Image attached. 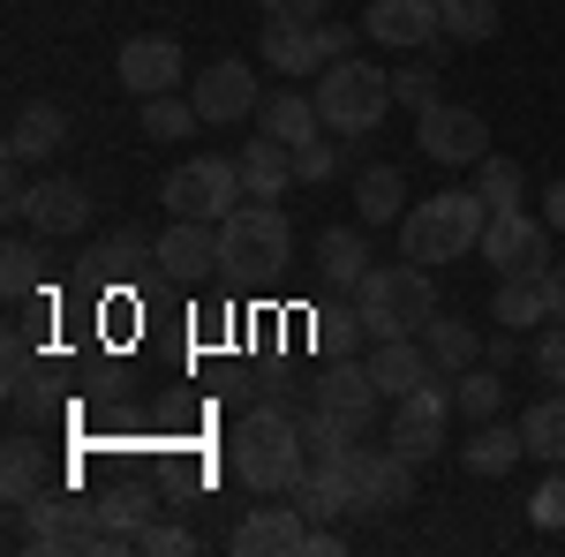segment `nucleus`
<instances>
[{
    "label": "nucleus",
    "mask_w": 565,
    "mask_h": 557,
    "mask_svg": "<svg viewBox=\"0 0 565 557\" xmlns=\"http://www.w3.org/2000/svg\"><path fill=\"white\" fill-rule=\"evenodd\" d=\"M226 460L242 474V490H257V497H279V490H295L309 474V444H302V415H287V407H249L234 437H226Z\"/></svg>",
    "instance_id": "1"
},
{
    "label": "nucleus",
    "mask_w": 565,
    "mask_h": 557,
    "mask_svg": "<svg viewBox=\"0 0 565 557\" xmlns=\"http://www.w3.org/2000/svg\"><path fill=\"white\" fill-rule=\"evenodd\" d=\"M354 317L370 324V340H423V324L437 317V279L430 264H370L354 287Z\"/></svg>",
    "instance_id": "2"
},
{
    "label": "nucleus",
    "mask_w": 565,
    "mask_h": 557,
    "mask_svg": "<svg viewBox=\"0 0 565 557\" xmlns=\"http://www.w3.org/2000/svg\"><path fill=\"white\" fill-rule=\"evenodd\" d=\"M482 226H490L482 189H445V196H423L399 218V249H407V264L437 271V264H460L468 249H482Z\"/></svg>",
    "instance_id": "3"
},
{
    "label": "nucleus",
    "mask_w": 565,
    "mask_h": 557,
    "mask_svg": "<svg viewBox=\"0 0 565 557\" xmlns=\"http://www.w3.org/2000/svg\"><path fill=\"white\" fill-rule=\"evenodd\" d=\"M287 264H295V226H287L279 204H257V196H249L242 212L218 226V271H226V279L271 287Z\"/></svg>",
    "instance_id": "4"
},
{
    "label": "nucleus",
    "mask_w": 565,
    "mask_h": 557,
    "mask_svg": "<svg viewBox=\"0 0 565 557\" xmlns=\"http://www.w3.org/2000/svg\"><path fill=\"white\" fill-rule=\"evenodd\" d=\"M317 114H324V129H340V136H370L377 121H385L392 106V76L385 68H370L362 53H348V61H332V68H317Z\"/></svg>",
    "instance_id": "5"
},
{
    "label": "nucleus",
    "mask_w": 565,
    "mask_h": 557,
    "mask_svg": "<svg viewBox=\"0 0 565 557\" xmlns=\"http://www.w3.org/2000/svg\"><path fill=\"white\" fill-rule=\"evenodd\" d=\"M159 204H167V218H212V226H226V218L249 204L242 159H218V151L181 159V167L167 173V189H159Z\"/></svg>",
    "instance_id": "6"
},
{
    "label": "nucleus",
    "mask_w": 565,
    "mask_h": 557,
    "mask_svg": "<svg viewBox=\"0 0 565 557\" xmlns=\"http://www.w3.org/2000/svg\"><path fill=\"white\" fill-rule=\"evenodd\" d=\"M340 474L354 490V513H399L415 497V460L399 444H348Z\"/></svg>",
    "instance_id": "7"
},
{
    "label": "nucleus",
    "mask_w": 565,
    "mask_h": 557,
    "mask_svg": "<svg viewBox=\"0 0 565 557\" xmlns=\"http://www.w3.org/2000/svg\"><path fill=\"white\" fill-rule=\"evenodd\" d=\"M415 143H423V159H437V167H482L490 159V121H482L476 106L437 98V106L415 114Z\"/></svg>",
    "instance_id": "8"
},
{
    "label": "nucleus",
    "mask_w": 565,
    "mask_h": 557,
    "mask_svg": "<svg viewBox=\"0 0 565 557\" xmlns=\"http://www.w3.org/2000/svg\"><path fill=\"white\" fill-rule=\"evenodd\" d=\"M452 392H445V377H430V385H415V392H399L392 399V444L423 468V460H437L445 452V429H452Z\"/></svg>",
    "instance_id": "9"
},
{
    "label": "nucleus",
    "mask_w": 565,
    "mask_h": 557,
    "mask_svg": "<svg viewBox=\"0 0 565 557\" xmlns=\"http://www.w3.org/2000/svg\"><path fill=\"white\" fill-rule=\"evenodd\" d=\"M482 264H498V271H551V218H527L521 204H505V212H490V226H482Z\"/></svg>",
    "instance_id": "10"
},
{
    "label": "nucleus",
    "mask_w": 565,
    "mask_h": 557,
    "mask_svg": "<svg viewBox=\"0 0 565 557\" xmlns=\"http://www.w3.org/2000/svg\"><path fill=\"white\" fill-rule=\"evenodd\" d=\"M309 407H324L332 422H348L354 437H362V429L377 422L385 392H377V377H370V362H354V354H348V362H332V369L309 385Z\"/></svg>",
    "instance_id": "11"
},
{
    "label": "nucleus",
    "mask_w": 565,
    "mask_h": 557,
    "mask_svg": "<svg viewBox=\"0 0 565 557\" xmlns=\"http://www.w3.org/2000/svg\"><path fill=\"white\" fill-rule=\"evenodd\" d=\"M234 557H309V513L287 497V505H257L242 513V527L226 535Z\"/></svg>",
    "instance_id": "12"
},
{
    "label": "nucleus",
    "mask_w": 565,
    "mask_h": 557,
    "mask_svg": "<svg viewBox=\"0 0 565 557\" xmlns=\"http://www.w3.org/2000/svg\"><path fill=\"white\" fill-rule=\"evenodd\" d=\"M437 0H370L362 8V39L392 45V53H430L437 45Z\"/></svg>",
    "instance_id": "13"
},
{
    "label": "nucleus",
    "mask_w": 565,
    "mask_h": 557,
    "mask_svg": "<svg viewBox=\"0 0 565 557\" xmlns=\"http://www.w3.org/2000/svg\"><path fill=\"white\" fill-rule=\"evenodd\" d=\"M189 98H196V114H204V121H249V114L264 106L257 68H249V61H212V68L189 84Z\"/></svg>",
    "instance_id": "14"
},
{
    "label": "nucleus",
    "mask_w": 565,
    "mask_h": 557,
    "mask_svg": "<svg viewBox=\"0 0 565 557\" xmlns=\"http://www.w3.org/2000/svg\"><path fill=\"white\" fill-rule=\"evenodd\" d=\"M23 226H39L45 242H68V234H84V226H90V189H84V181H68V173H53V181H31Z\"/></svg>",
    "instance_id": "15"
},
{
    "label": "nucleus",
    "mask_w": 565,
    "mask_h": 557,
    "mask_svg": "<svg viewBox=\"0 0 565 557\" xmlns=\"http://www.w3.org/2000/svg\"><path fill=\"white\" fill-rule=\"evenodd\" d=\"M159 271H167V279H212L218 271V226L212 218H167V234H159Z\"/></svg>",
    "instance_id": "16"
},
{
    "label": "nucleus",
    "mask_w": 565,
    "mask_h": 557,
    "mask_svg": "<svg viewBox=\"0 0 565 557\" xmlns=\"http://www.w3.org/2000/svg\"><path fill=\"white\" fill-rule=\"evenodd\" d=\"M362 362H370V377H377V392H385V399H399V392L445 377L423 340H370V354H362Z\"/></svg>",
    "instance_id": "17"
},
{
    "label": "nucleus",
    "mask_w": 565,
    "mask_h": 557,
    "mask_svg": "<svg viewBox=\"0 0 565 557\" xmlns=\"http://www.w3.org/2000/svg\"><path fill=\"white\" fill-rule=\"evenodd\" d=\"M264 61L279 68V76H317L324 68V45H317V23L302 15H264Z\"/></svg>",
    "instance_id": "18"
},
{
    "label": "nucleus",
    "mask_w": 565,
    "mask_h": 557,
    "mask_svg": "<svg viewBox=\"0 0 565 557\" xmlns=\"http://www.w3.org/2000/svg\"><path fill=\"white\" fill-rule=\"evenodd\" d=\"M114 68H121V84H129L136 98H159V90L181 84V45L174 39H129Z\"/></svg>",
    "instance_id": "19"
},
{
    "label": "nucleus",
    "mask_w": 565,
    "mask_h": 557,
    "mask_svg": "<svg viewBox=\"0 0 565 557\" xmlns=\"http://www.w3.org/2000/svg\"><path fill=\"white\" fill-rule=\"evenodd\" d=\"M151 264H159V242H151L143 226H121V234H106V242L84 257V271L98 279V287H121V279H143Z\"/></svg>",
    "instance_id": "20"
},
{
    "label": "nucleus",
    "mask_w": 565,
    "mask_h": 557,
    "mask_svg": "<svg viewBox=\"0 0 565 557\" xmlns=\"http://www.w3.org/2000/svg\"><path fill=\"white\" fill-rule=\"evenodd\" d=\"M257 129L271 136V143H287V151H302V143L324 136V114H317V98H302V90H264Z\"/></svg>",
    "instance_id": "21"
},
{
    "label": "nucleus",
    "mask_w": 565,
    "mask_h": 557,
    "mask_svg": "<svg viewBox=\"0 0 565 557\" xmlns=\"http://www.w3.org/2000/svg\"><path fill=\"white\" fill-rule=\"evenodd\" d=\"M460 452H468V474L498 482V474H513L527 460V437H521V422H498V415H490V422L468 429V444H460Z\"/></svg>",
    "instance_id": "22"
},
{
    "label": "nucleus",
    "mask_w": 565,
    "mask_h": 557,
    "mask_svg": "<svg viewBox=\"0 0 565 557\" xmlns=\"http://www.w3.org/2000/svg\"><path fill=\"white\" fill-rule=\"evenodd\" d=\"M490 317L505 332H527V324H551V287L535 271H498V294H490Z\"/></svg>",
    "instance_id": "23"
},
{
    "label": "nucleus",
    "mask_w": 565,
    "mask_h": 557,
    "mask_svg": "<svg viewBox=\"0 0 565 557\" xmlns=\"http://www.w3.org/2000/svg\"><path fill=\"white\" fill-rule=\"evenodd\" d=\"M61 143H68V114H61V106H23V114L8 121V159H23V167H31V159H53Z\"/></svg>",
    "instance_id": "24"
},
{
    "label": "nucleus",
    "mask_w": 565,
    "mask_h": 557,
    "mask_svg": "<svg viewBox=\"0 0 565 557\" xmlns=\"http://www.w3.org/2000/svg\"><path fill=\"white\" fill-rule=\"evenodd\" d=\"M423 346H430V362L445 369V377H460V369H476V362H482V332L468 324V317H445V309L423 324Z\"/></svg>",
    "instance_id": "25"
},
{
    "label": "nucleus",
    "mask_w": 565,
    "mask_h": 557,
    "mask_svg": "<svg viewBox=\"0 0 565 557\" xmlns=\"http://www.w3.org/2000/svg\"><path fill=\"white\" fill-rule=\"evenodd\" d=\"M242 181H249V196H257V204H279V196H287V181H295V151H287V143H271V136L242 143Z\"/></svg>",
    "instance_id": "26"
},
{
    "label": "nucleus",
    "mask_w": 565,
    "mask_h": 557,
    "mask_svg": "<svg viewBox=\"0 0 565 557\" xmlns=\"http://www.w3.org/2000/svg\"><path fill=\"white\" fill-rule=\"evenodd\" d=\"M354 212H362V226L407 218V173L399 167H362V181H354Z\"/></svg>",
    "instance_id": "27"
},
{
    "label": "nucleus",
    "mask_w": 565,
    "mask_h": 557,
    "mask_svg": "<svg viewBox=\"0 0 565 557\" xmlns=\"http://www.w3.org/2000/svg\"><path fill=\"white\" fill-rule=\"evenodd\" d=\"M317 271L332 279V287H362V271H370V234H348V226H324L317 234Z\"/></svg>",
    "instance_id": "28"
},
{
    "label": "nucleus",
    "mask_w": 565,
    "mask_h": 557,
    "mask_svg": "<svg viewBox=\"0 0 565 557\" xmlns=\"http://www.w3.org/2000/svg\"><path fill=\"white\" fill-rule=\"evenodd\" d=\"M521 437H527V460H551V468H565V392L551 385L535 407L521 415Z\"/></svg>",
    "instance_id": "29"
},
{
    "label": "nucleus",
    "mask_w": 565,
    "mask_h": 557,
    "mask_svg": "<svg viewBox=\"0 0 565 557\" xmlns=\"http://www.w3.org/2000/svg\"><path fill=\"white\" fill-rule=\"evenodd\" d=\"M39 490H45V452L31 444V437H15V444H8V460H0V497H8V513H15V505H31Z\"/></svg>",
    "instance_id": "30"
},
{
    "label": "nucleus",
    "mask_w": 565,
    "mask_h": 557,
    "mask_svg": "<svg viewBox=\"0 0 565 557\" xmlns=\"http://www.w3.org/2000/svg\"><path fill=\"white\" fill-rule=\"evenodd\" d=\"M196 129H204L196 98H174V90L143 98V136H151V143H181V136H196Z\"/></svg>",
    "instance_id": "31"
},
{
    "label": "nucleus",
    "mask_w": 565,
    "mask_h": 557,
    "mask_svg": "<svg viewBox=\"0 0 565 557\" xmlns=\"http://www.w3.org/2000/svg\"><path fill=\"white\" fill-rule=\"evenodd\" d=\"M437 23L460 45H490L498 39V0H437Z\"/></svg>",
    "instance_id": "32"
},
{
    "label": "nucleus",
    "mask_w": 565,
    "mask_h": 557,
    "mask_svg": "<svg viewBox=\"0 0 565 557\" xmlns=\"http://www.w3.org/2000/svg\"><path fill=\"white\" fill-rule=\"evenodd\" d=\"M39 287H45V249L39 242H8V249H0V294L31 301Z\"/></svg>",
    "instance_id": "33"
},
{
    "label": "nucleus",
    "mask_w": 565,
    "mask_h": 557,
    "mask_svg": "<svg viewBox=\"0 0 565 557\" xmlns=\"http://www.w3.org/2000/svg\"><path fill=\"white\" fill-rule=\"evenodd\" d=\"M452 407H460L468 422H490V415H505V377H498V362H490V369H460V385H452Z\"/></svg>",
    "instance_id": "34"
},
{
    "label": "nucleus",
    "mask_w": 565,
    "mask_h": 557,
    "mask_svg": "<svg viewBox=\"0 0 565 557\" xmlns=\"http://www.w3.org/2000/svg\"><path fill=\"white\" fill-rule=\"evenodd\" d=\"M136 535H143V497H114V505H98V550L90 557L136 550Z\"/></svg>",
    "instance_id": "35"
},
{
    "label": "nucleus",
    "mask_w": 565,
    "mask_h": 557,
    "mask_svg": "<svg viewBox=\"0 0 565 557\" xmlns=\"http://www.w3.org/2000/svg\"><path fill=\"white\" fill-rule=\"evenodd\" d=\"M302 444H309V468H340V460H348V444H354V429L332 422L324 407H309V415H302Z\"/></svg>",
    "instance_id": "36"
},
{
    "label": "nucleus",
    "mask_w": 565,
    "mask_h": 557,
    "mask_svg": "<svg viewBox=\"0 0 565 557\" xmlns=\"http://www.w3.org/2000/svg\"><path fill=\"white\" fill-rule=\"evenodd\" d=\"M476 189H482V204H490V212H505V204H521V167L490 151V159L476 167Z\"/></svg>",
    "instance_id": "37"
},
{
    "label": "nucleus",
    "mask_w": 565,
    "mask_h": 557,
    "mask_svg": "<svg viewBox=\"0 0 565 557\" xmlns=\"http://www.w3.org/2000/svg\"><path fill=\"white\" fill-rule=\"evenodd\" d=\"M392 98H399V106H415V114H423V106H437V68H430V61L392 68Z\"/></svg>",
    "instance_id": "38"
},
{
    "label": "nucleus",
    "mask_w": 565,
    "mask_h": 557,
    "mask_svg": "<svg viewBox=\"0 0 565 557\" xmlns=\"http://www.w3.org/2000/svg\"><path fill=\"white\" fill-rule=\"evenodd\" d=\"M527 519H535L543 535H558V527H565V468H551V474H543V490L527 497Z\"/></svg>",
    "instance_id": "39"
},
{
    "label": "nucleus",
    "mask_w": 565,
    "mask_h": 557,
    "mask_svg": "<svg viewBox=\"0 0 565 557\" xmlns=\"http://www.w3.org/2000/svg\"><path fill=\"white\" fill-rule=\"evenodd\" d=\"M535 377L565 392V317H551V324L535 332Z\"/></svg>",
    "instance_id": "40"
},
{
    "label": "nucleus",
    "mask_w": 565,
    "mask_h": 557,
    "mask_svg": "<svg viewBox=\"0 0 565 557\" xmlns=\"http://www.w3.org/2000/svg\"><path fill=\"white\" fill-rule=\"evenodd\" d=\"M136 550H143V557H189L196 543H189V527H174V519H143Z\"/></svg>",
    "instance_id": "41"
},
{
    "label": "nucleus",
    "mask_w": 565,
    "mask_h": 557,
    "mask_svg": "<svg viewBox=\"0 0 565 557\" xmlns=\"http://www.w3.org/2000/svg\"><path fill=\"white\" fill-rule=\"evenodd\" d=\"M332 173H340V151H332V143H324V136H317V143H302V151H295V181H332Z\"/></svg>",
    "instance_id": "42"
},
{
    "label": "nucleus",
    "mask_w": 565,
    "mask_h": 557,
    "mask_svg": "<svg viewBox=\"0 0 565 557\" xmlns=\"http://www.w3.org/2000/svg\"><path fill=\"white\" fill-rule=\"evenodd\" d=\"M317 45H324V68H332V61H348V53H354V31H348V23H317Z\"/></svg>",
    "instance_id": "43"
},
{
    "label": "nucleus",
    "mask_w": 565,
    "mask_h": 557,
    "mask_svg": "<svg viewBox=\"0 0 565 557\" xmlns=\"http://www.w3.org/2000/svg\"><path fill=\"white\" fill-rule=\"evenodd\" d=\"M332 0H264V15H302V23H324Z\"/></svg>",
    "instance_id": "44"
},
{
    "label": "nucleus",
    "mask_w": 565,
    "mask_h": 557,
    "mask_svg": "<svg viewBox=\"0 0 565 557\" xmlns=\"http://www.w3.org/2000/svg\"><path fill=\"white\" fill-rule=\"evenodd\" d=\"M521 340H527V332H498V340H482V354H490V362H498V369H505V362H513V354H521Z\"/></svg>",
    "instance_id": "45"
},
{
    "label": "nucleus",
    "mask_w": 565,
    "mask_h": 557,
    "mask_svg": "<svg viewBox=\"0 0 565 557\" xmlns=\"http://www.w3.org/2000/svg\"><path fill=\"white\" fill-rule=\"evenodd\" d=\"M543 218H551V234H565V173L551 181V196H543Z\"/></svg>",
    "instance_id": "46"
},
{
    "label": "nucleus",
    "mask_w": 565,
    "mask_h": 557,
    "mask_svg": "<svg viewBox=\"0 0 565 557\" xmlns=\"http://www.w3.org/2000/svg\"><path fill=\"white\" fill-rule=\"evenodd\" d=\"M332 550H348V535H332V527H309V557H332Z\"/></svg>",
    "instance_id": "47"
},
{
    "label": "nucleus",
    "mask_w": 565,
    "mask_h": 557,
    "mask_svg": "<svg viewBox=\"0 0 565 557\" xmlns=\"http://www.w3.org/2000/svg\"><path fill=\"white\" fill-rule=\"evenodd\" d=\"M543 287H551V317H565V257L543 271Z\"/></svg>",
    "instance_id": "48"
}]
</instances>
